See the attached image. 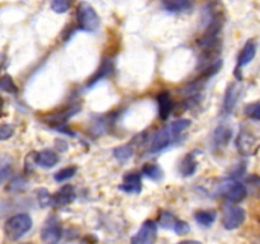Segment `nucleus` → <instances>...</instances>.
Segmentation results:
<instances>
[{
	"label": "nucleus",
	"instance_id": "nucleus-2",
	"mask_svg": "<svg viewBox=\"0 0 260 244\" xmlns=\"http://www.w3.org/2000/svg\"><path fill=\"white\" fill-rule=\"evenodd\" d=\"M236 147L240 154L250 157L260 150V122H248L240 127L236 137Z\"/></svg>",
	"mask_w": 260,
	"mask_h": 244
},
{
	"label": "nucleus",
	"instance_id": "nucleus-9",
	"mask_svg": "<svg viewBox=\"0 0 260 244\" xmlns=\"http://www.w3.org/2000/svg\"><path fill=\"white\" fill-rule=\"evenodd\" d=\"M241 96V86L239 83H233L229 85L228 90L225 93V98H223L222 103V113L230 114L234 111V108L238 104L239 98Z\"/></svg>",
	"mask_w": 260,
	"mask_h": 244
},
{
	"label": "nucleus",
	"instance_id": "nucleus-12",
	"mask_svg": "<svg viewBox=\"0 0 260 244\" xmlns=\"http://www.w3.org/2000/svg\"><path fill=\"white\" fill-rule=\"evenodd\" d=\"M255 53H256V43L254 42L253 40H249L248 42L244 45L243 50H241L240 55L238 57V69L239 70L240 68H244L248 64H250L253 61V58L255 57Z\"/></svg>",
	"mask_w": 260,
	"mask_h": 244
},
{
	"label": "nucleus",
	"instance_id": "nucleus-20",
	"mask_svg": "<svg viewBox=\"0 0 260 244\" xmlns=\"http://www.w3.org/2000/svg\"><path fill=\"white\" fill-rule=\"evenodd\" d=\"M216 216H217V214H216V211H198L197 214H196V221H197L200 225L202 226H211L213 224V221L216 220Z\"/></svg>",
	"mask_w": 260,
	"mask_h": 244
},
{
	"label": "nucleus",
	"instance_id": "nucleus-27",
	"mask_svg": "<svg viewBox=\"0 0 260 244\" xmlns=\"http://www.w3.org/2000/svg\"><path fill=\"white\" fill-rule=\"evenodd\" d=\"M246 182H248L246 183L248 187L250 188V192L254 196H256V197H260V177H258V175H251V177L248 178Z\"/></svg>",
	"mask_w": 260,
	"mask_h": 244
},
{
	"label": "nucleus",
	"instance_id": "nucleus-29",
	"mask_svg": "<svg viewBox=\"0 0 260 244\" xmlns=\"http://www.w3.org/2000/svg\"><path fill=\"white\" fill-rule=\"evenodd\" d=\"M14 134V129L10 125H0V141L10 139Z\"/></svg>",
	"mask_w": 260,
	"mask_h": 244
},
{
	"label": "nucleus",
	"instance_id": "nucleus-1",
	"mask_svg": "<svg viewBox=\"0 0 260 244\" xmlns=\"http://www.w3.org/2000/svg\"><path fill=\"white\" fill-rule=\"evenodd\" d=\"M189 119L183 118L177 119V121L172 122V124L162 127L160 131H157L156 134H155V136L152 137V140L150 141V154H157V152L162 151V150H165L167 147H169L170 145L174 144V142L179 139L180 135L183 134V131H185V130L189 127Z\"/></svg>",
	"mask_w": 260,
	"mask_h": 244
},
{
	"label": "nucleus",
	"instance_id": "nucleus-25",
	"mask_svg": "<svg viewBox=\"0 0 260 244\" xmlns=\"http://www.w3.org/2000/svg\"><path fill=\"white\" fill-rule=\"evenodd\" d=\"M74 0H51V9L55 13H66L71 7Z\"/></svg>",
	"mask_w": 260,
	"mask_h": 244
},
{
	"label": "nucleus",
	"instance_id": "nucleus-14",
	"mask_svg": "<svg viewBox=\"0 0 260 244\" xmlns=\"http://www.w3.org/2000/svg\"><path fill=\"white\" fill-rule=\"evenodd\" d=\"M233 137V130L229 125H220L213 132V141L216 146H226Z\"/></svg>",
	"mask_w": 260,
	"mask_h": 244
},
{
	"label": "nucleus",
	"instance_id": "nucleus-5",
	"mask_svg": "<svg viewBox=\"0 0 260 244\" xmlns=\"http://www.w3.org/2000/svg\"><path fill=\"white\" fill-rule=\"evenodd\" d=\"M246 212L243 207L236 206L234 203H229L223 210L222 225L228 230H234L241 226V224L245 221Z\"/></svg>",
	"mask_w": 260,
	"mask_h": 244
},
{
	"label": "nucleus",
	"instance_id": "nucleus-13",
	"mask_svg": "<svg viewBox=\"0 0 260 244\" xmlns=\"http://www.w3.org/2000/svg\"><path fill=\"white\" fill-rule=\"evenodd\" d=\"M157 104H159L160 118L167 119L173 111V101L169 92L164 90L157 96Z\"/></svg>",
	"mask_w": 260,
	"mask_h": 244
},
{
	"label": "nucleus",
	"instance_id": "nucleus-31",
	"mask_svg": "<svg viewBox=\"0 0 260 244\" xmlns=\"http://www.w3.org/2000/svg\"><path fill=\"white\" fill-rule=\"evenodd\" d=\"M173 230L175 231V233L178 234V235H185V234L189 231V225H188L185 221H175L174 224V228H173Z\"/></svg>",
	"mask_w": 260,
	"mask_h": 244
},
{
	"label": "nucleus",
	"instance_id": "nucleus-23",
	"mask_svg": "<svg viewBox=\"0 0 260 244\" xmlns=\"http://www.w3.org/2000/svg\"><path fill=\"white\" fill-rule=\"evenodd\" d=\"M244 113L248 116L251 121L260 122V101L253 102L244 108Z\"/></svg>",
	"mask_w": 260,
	"mask_h": 244
},
{
	"label": "nucleus",
	"instance_id": "nucleus-22",
	"mask_svg": "<svg viewBox=\"0 0 260 244\" xmlns=\"http://www.w3.org/2000/svg\"><path fill=\"white\" fill-rule=\"evenodd\" d=\"M0 89L4 92H7V93H10V94L18 93L17 84L14 83V80H13L12 76L8 75V74L0 76Z\"/></svg>",
	"mask_w": 260,
	"mask_h": 244
},
{
	"label": "nucleus",
	"instance_id": "nucleus-15",
	"mask_svg": "<svg viewBox=\"0 0 260 244\" xmlns=\"http://www.w3.org/2000/svg\"><path fill=\"white\" fill-rule=\"evenodd\" d=\"M58 158L57 154L52 150H42V151L37 152L36 155V164L40 165L42 168H52L55 167L56 163H57Z\"/></svg>",
	"mask_w": 260,
	"mask_h": 244
},
{
	"label": "nucleus",
	"instance_id": "nucleus-10",
	"mask_svg": "<svg viewBox=\"0 0 260 244\" xmlns=\"http://www.w3.org/2000/svg\"><path fill=\"white\" fill-rule=\"evenodd\" d=\"M76 197V192L74 190L73 186L66 185L61 187L55 195L51 196V206H56V207H62V206L69 205L73 202Z\"/></svg>",
	"mask_w": 260,
	"mask_h": 244
},
{
	"label": "nucleus",
	"instance_id": "nucleus-3",
	"mask_svg": "<svg viewBox=\"0 0 260 244\" xmlns=\"http://www.w3.org/2000/svg\"><path fill=\"white\" fill-rule=\"evenodd\" d=\"M32 218L28 214H18L5 221L4 231L9 240H18L32 229Z\"/></svg>",
	"mask_w": 260,
	"mask_h": 244
},
{
	"label": "nucleus",
	"instance_id": "nucleus-17",
	"mask_svg": "<svg viewBox=\"0 0 260 244\" xmlns=\"http://www.w3.org/2000/svg\"><path fill=\"white\" fill-rule=\"evenodd\" d=\"M112 71V61L111 60H104L102 63L101 68L96 70V73L94 74L90 78V80L88 81V86H93L94 84H96L98 81H101L102 79H104L106 76H108Z\"/></svg>",
	"mask_w": 260,
	"mask_h": 244
},
{
	"label": "nucleus",
	"instance_id": "nucleus-18",
	"mask_svg": "<svg viewBox=\"0 0 260 244\" xmlns=\"http://www.w3.org/2000/svg\"><path fill=\"white\" fill-rule=\"evenodd\" d=\"M196 169H197V162H196L194 157L192 154H188L183 158V160L180 162L179 170L183 175L185 177H189V175L194 174Z\"/></svg>",
	"mask_w": 260,
	"mask_h": 244
},
{
	"label": "nucleus",
	"instance_id": "nucleus-19",
	"mask_svg": "<svg viewBox=\"0 0 260 244\" xmlns=\"http://www.w3.org/2000/svg\"><path fill=\"white\" fill-rule=\"evenodd\" d=\"M113 155L119 163L124 164V163H127L132 158L134 150H132V147L129 146V145H122V146L116 147V149L113 150Z\"/></svg>",
	"mask_w": 260,
	"mask_h": 244
},
{
	"label": "nucleus",
	"instance_id": "nucleus-6",
	"mask_svg": "<svg viewBox=\"0 0 260 244\" xmlns=\"http://www.w3.org/2000/svg\"><path fill=\"white\" fill-rule=\"evenodd\" d=\"M62 236V228L56 216L51 215L46 219L45 225L41 230V238L46 243H57Z\"/></svg>",
	"mask_w": 260,
	"mask_h": 244
},
{
	"label": "nucleus",
	"instance_id": "nucleus-11",
	"mask_svg": "<svg viewBox=\"0 0 260 244\" xmlns=\"http://www.w3.org/2000/svg\"><path fill=\"white\" fill-rule=\"evenodd\" d=\"M118 188L126 193H140L142 190L141 174L136 172L127 173L123 177V182Z\"/></svg>",
	"mask_w": 260,
	"mask_h": 244
},
{
	"label": "nucleus",
	"instance_id": "nucleus-30",
	"mask_svg": "<svg viewBox=\"0 0 260 244\" xmlns=\"http://www.w3.org/2000/svg\"><path fill=\"white\" fill-rule=\"evenodd\" d=\"M38 200H40L42 206H51V195L46 188H41L38 190Z\"/></svg>",
	"mask_w": 260,
	"mask_h": 244
},
{
	"label": "nucleus",
	"instance_id": "nucleus-28",
	"mask_svg": "<svg viewBox=\"0 0 260 244\" xmlns=\"http://www.w3.org/2000/svg\"><path fill=\"white\" fill-rule=\"evenodd\" d=\"M12 174V164L8 162H0V185L5 182Z\"/></svg>",
	"mask_w": 260,
	"mask_h": 244
},
{
	"label": "nucleus",
	"instance_id": "nucleus-4",
	"mask_svg": "<svg viewBox=\"0 0 260 244\" xmlns=\"http://www.w3.org/2000/svg\"><path fill=\"white\" fill-rule=\"evenodd\" d=\"M76 20H78L79 29L84 30V32H95L101 24V19H99V15L96 14L95 9L86 2H81L78 5Z\"/></svg>",
	"mask_w": 260,
	"mask_h": 244
},
{
	"label": "nucleus",
	"instance_id": "nucleus-7",
	"mask_svg": "<svg viewBox=\"0 0 260 244\" xmlns=\"http://www.w3.org/2000/svg\"><path fill=\"white\" fill-rule=\"evenodd\" d=\"M157 234V225L155 221L147 220L142 224L140 230L137 231L136 235L131 239L134 244H151L154 243Z\"/></svg>",
	"mask_w": 260,
	"mask_h": 244
},
{
	"label": "nucleus",
	"instance_id": "nucleus-26",
	"mask_svg": "<svg viewBox=\"0 0 260 244\" xmlns=\"http://www.w3.org/2000/svg\"><path fill=\"white\" fill-rule=\"evenodd\" d=\"M177 219L170 212H161L159 218V225L164 229H173Z\"/></svg>",
	"mask_w": 260,
	"mask_h": 244
},
{
	"label": "nucleus",
	"instance_id": "nucleus-32",
	"mask_svg": "<svg viewBox=\"0 0 260 244\" xmlns=\"http://www.w3.org/2000/svg\"><path fill=\"white\" fill-rule=\"evenodd\" d=\"M25 185V180L23 179L22 177H15L14 179L12 180V182L9 183V187L7 188V190L9 191H19L20 188L24 187Z\"/></svg>",
	"mask_w": 260,
	"mask_h": 244
},
{
	"label": "nucleus",
	"instance_id": "nucleus-8",
	"mask_svg": "<svg viewBox=\"0 0 260 244\" xmlns=\"http://www.w3.org/2000/svg\"><path fill=\"white\" fill-rule=\"evenodd\" d=\"M222 195L230 203H239L248 196V188L244 183L231 182L223 188Z\"/></svg>",
	"mask_w": 260,
	"mask_h": 244
},
{
	"label": "nucleus",
	"instance_id": "nucleus-24",
	"mask_svg": "<svg viewBox=\"0 0 260 244\" xmlns=\"http://www.w3.org/2000/svg\"><path fill=\"white\" fill-rule=\"evenodd\" d=\"M76 173V167H68L63 168V169L58 170L57 173H55L53 178H55L56 182H66L70 178H73Z\"/></svg>",
	"mask_w": 260,
	"mask_h": 244
},
{
	"label": "nucleus",
	"instance_id": "nucleus-33",
	"mask_svg": "<svg viewBox=\"0 0 260 244\" xmlns=\"http://www.w3.org/2000/svg\"><path fill=\"white\" fill-rule=\"evenodd\" d=\"M3 109H4V99H3L2 97H0V113H2V112H3Z\"/></svg>",
	"mask_w": 260,
	"mask_h": 244
},
{
	"label": "nucleus",
	"instance_id": "nucleus-21",
	"mask_svg": "<svg viewBox=\"0 0 260 244\" xmlns=\"http://www.w3.org/2000/svg\"><path fill=\"white\" fill-rule=\"evenodd\" d=\"M141 173L152 180H159L162 178V169L157 164H146L142 168Z\"/></svg>",
	"mask_w": 260,
	"mask_h": 244
},
{
	"label": "nucleus",
	"instance_id": "nucleus-16",
	"mask_svg": "<svg viewBox=\"0 0 260 244\" xmlns=\"http://www.w3.org/2000/svg\"><path fill=\"white\" fill-rule=\"evenodd\" d=\"M162 7L170 13L187 12L193 7V0H162Z\"/></svg>",
	"mask_w": 260,
	"mask_h": 244
}]
</instances>
